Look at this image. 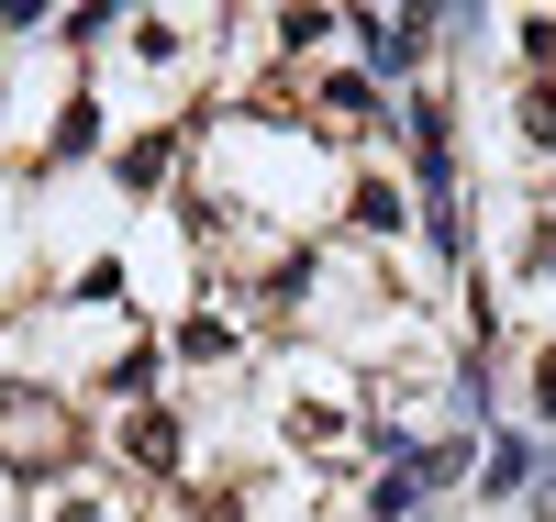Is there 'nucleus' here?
<instances>
[{
    "instance_id": "9",
    "label": "nucleus",
    "mask_w": 556,
    "mask_h": 522,
    "mask_svg": "<svg viewBox=\"0 0 556 522\" xmlns=\"http://www.w3.org/2000/svg\"><path fill=\"white\" fill-rule=\"evenodd\" d=\"M434 511V489L412 479V467H379V479H367V500H356V522H424Z\"/></svg>"
},
{
    "instance_id": "3",
    "label": "nucleus",
    "mask_w": 556,
    "mask_h": 522,
    "mask_svg": "<svg viewBox=\"0 0 556 522\" xmlns=\"http://www.w3.org/2000/svg\"><path fill=\"white\" fill-rule=\"evenodd\" d=\"M345 56L379 78L390 101H412V89H434L445 34H434V12H345Z\"/></svg>"
},
{
    "instance_id": "2",
    "label": "nucleus",
    "mask_w": 556,
    "mask_h": 522,
    "mask_svg": "<svg viewBox=\"0 0 556 522\" xmlns=\"http://www.w3.org/2000/svg\"><path fill=\"white\" fill-rule=\"evenodd\" d=\"M0 467L34 479V489H56L67 467H78V411H67V390H45V378H12V390H0Z\"/></svg>"
},
{
    "instance_id": "6",
    "label": "nucleus",
    "mask_w": 556,
    "mask_h": 522,
    "mask_svg": "<svg viewBox=\"0 0 556 522\" xmlns=\"http://www.w3.org/2000/svg\"><path fill=\"white\" fill-rule=\"evenodd\" d=\"M112 456L134 467V479H190L201 434H190V411H178V400H134V411H112Z\"/></svg>"
},
{
    "instance_id": "8",
    "label": "nucleus",
    "mask_w": 556,
    "mask_h": 522,
    "mask_svg": "<svg viewBox=\"0 0 556 522\" xmlns=\"http://www.w3.org/2000/svg\"><path fill=\"white\" fill-rule=\"evenodd\" d=\"M34 522H134V500L112 479H56V489L34 500Z\"/></svg>"
},
{
    "instance_id": "7",
    "label": "nucleus",
    "mask_w": 556,
    "mask_h": 522,
    "mask_svg": "<svg viewBox=\"0 0 556 522\" xmlns=\"http://www.w3.org/2000/svg\"><path fill=\"white\" fill-rule=\"evenodd\" d=\"M545 445H556V434H534V422H501V434L479 445L468 500H479V511H523V500H534V479H545Z\"/></svg>"
},
{
    "instance_id": "10",
    "label": "nucleus",
    "mask_w": 556,
    "mask_h": 522,
    "mask_svg": "<svg viewBox=\"0 0 556 522\" xmlns=\"http://www.w3.org/2000/svg\"><path fill=\"white\" fill-rule=\"evenodd\" d=\"M23 133V67H0V145Z\"/></svg>"
},
{
    "instance_id": "1",
    "label": "nucleus",
    "mask_w": 556,
    "mask_h": 522,
    "mask_svg": "<svg viewBox=\"0 0 556 522\" xmlns=\"http://www.w3.org/2000/svg\"><path fill=\"white\" fill-rule=\"evenodd\" d=\"M367 400H379V378L345 367L334 345H278V356H267V445L290 456V467H334V456H356Z\"/></svg>"
},
{
    "instance_id": "5",
    "label": "nucleus",
    "mask_w": 556,
    "mask_h": 522,
    "mask_svg": "<svg viewBox=\"0 0 556 522\" xmlns=\"http://www.w3.org/2000/svg\"><path fill=\"white\" fill-rule=\"evenodd\" d=\"M301 89H312V133H323V145H345V133L367 145V133H390V89L367 78L356 56H334V67H301Z\"/></svg>"
},
{
    "instance_id": "4",
    "label": "nucleus",
    "mask_w": 556,
    "mask_h": 522,
    "mask_svg": "<svg viewBox=\"0 0 556 522\" xmlns=\"http://www.w3.org/2000/svg\"><path fill=\"white\" fill-rule=\"evenodd\" d=\"M245 356H256V334H245L235 290H223V278H212V290H201L190 311L167 322V367H178V378H235Z\"/></svg>"
}]
</instances>
